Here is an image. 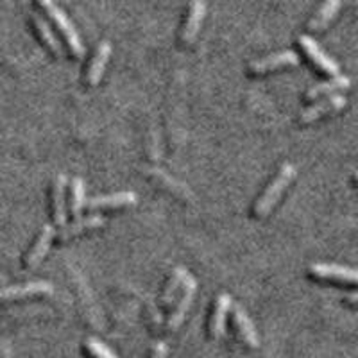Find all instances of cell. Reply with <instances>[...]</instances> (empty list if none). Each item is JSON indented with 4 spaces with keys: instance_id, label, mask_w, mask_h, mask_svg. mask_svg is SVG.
I'll list each match as a JSON object with an SVG mask.
<instances>
[{
    "instance_id": "obj_15",
    "label": "cell",
    "mask_w": 358,
    "mask_h": 358,
    "mask_svg": "<svg viewBox=\"0 0 358 358\" xmlns=\"http://www.w3.org/2000/svg\"><path fill=\"white\" fill-rule=\"evenodd\" d=\"M233 322H235L236 330H238V334H241L242 341H244L249 348H252V350L258 348L260 342H258L257 328H255V324H252L248 312H245L241 305H233Z\"/></svg>"
},
{
    "instance_id": "obj_25",
    "label": "cell",
    "mask_w": 358,
    "mask_h": 358,
    "mask_svg": "<svg viewBox=\"0 0 358 358\" xmlns=\"http://www.w3.org/2000/svg\"><path fill=\"white\" fill-rule=\"evenodd\" d=\"M353 178H355V181H357V183H358V171L353 172Z\"/></svg>"
},
{
    "instance_id": "obj_6",
    "label": "cell",
    "mask_w": 358,
    "mask_h": 358,
    "mask_svg": "<svg viewBox=\"0 0 358 358\" xmlns=\"http://www.w3.org/2000/svg\"><path fill=\"white\" fill-rule=\"evenodd\" d=\"M54 287L49 281H27L22 285H11L0 289V303L18 301V299H27L33 296H47L52 294Z\"/></svg>"
},
{
    "instance_id": "obj_20",
    "label": "cell",
    "mask_w": 358,
    "mask_h": 358,
    "mask_svg": "<svg viewBox=\"0 0 358 358\" xmlns=\"http://www.w3.org/2000/svg\"><path fill=\"white\" fill-rule=\"evenodd\" d=\"M187 276H188V273L183 265H179V267H176L174 271H172L171 278H169V281H167V285H165V289H163V292H162V299H159L162 306H165V308H167V306L172 305V301L176 299V294H178V290L183 287Z\"/></svg>"
},
{
    "instance_id": "obj_21",
    "label": "cell",
    "mask_w": 358,
    "mask_h": 358,
    "mask_svg": "<svg viewBox=\"0 0 358 358\" xmlns=\"http://www.w3.org/2000/svg\"><path fill=\"white\" fill-rule=\"evenodd\" d=\"M85 206H86L85 179L73 178L72 183H70V213H72L73 217H79Z\"/></svg>"
},
{
    "instance_id": "obj_14",
    "label": "cell",
    "mask_w": 358,
    "mask_h": 358,
    "mask_svg": "<svg viewBox=\"0 0 358 358\" xmlns=\"http://www.w3.org/2000/svg\"><path fill=\"white\" fill-rule=\"evenodd\" d=\"M104 224H106V219H104L102 215H90V217H83V219L76 217L73 222H66L65 226H63L62 231H59V238H62V241H70V238L81 235V233L85 231H92V229L102 228Z\"/></svg>"
},
{
    "instance_id": "obj_11",
    "label": "cell",
    "mask_w": 358,
    "mask_h": 358,
    "mask_svg": "<svg viewBox=\"0 0 358 358\" xmlns=\"http://www.w3.org/2000/svg\"><path fill=\"white\" fill-rule=\"evenodd\" d=\"M111 43L110 41H101L95 50L94 57L90 59L88 69H86V85L88 86H97L101 83L102 76H104V70H106L108 62L111 57Z\"/></svg>"
},
{
    "instance_id": "obj_19",
    "label": "cell",
    "mask_w": 358,
    "mask_h": 358,
    "mask_svg": "<svg viewBox=\"0 0 358 358\" xmlns=\"http://www.w3.org/2000/svg\"><path fill=\"white\" fill-rule=\"evenodd\" d=\"M350 85H351V79L338 73V76L331 78L330 81L319 83V85L312 86V88L306 92L305 97L308 99V101H313V99H319L322 97V95H334V94H338V92H342V90L350 88Z\"/></svg>"
},
{
    "instance_id": "obj_22",
    "label": "cell",
    "mask_w": 358,
    "mask_h": 358,
    "mask_svg": "<svg viewBox=\"0 0 358 358\" xmlns=\"http://www.w3.org/2000/svg\"><path fill=\"white\" fill-rule=\"evenodd\" d=\"M85 350L88 351L94 358H118L117 355L106 346V344H102L99 338H94V337L88 338V341L85 342Z\"/></svg>"
},
{
    "instance_id": "obj_24",
    "label": "cell",
    "mask_w": 358,
    "mask_h": 358,
    "mask_svg": "<svg viewBox=\"0 0 358 358\" xmlns=\"http://www.w3.org/2000/svg\"><path fill=\"white\" fill-rule=\"evenodd\" d=\"M346 303H350V305H358V290L357 292H351L346 296Z\"/></svg>"
},
{
    "instance_id": "obj_4",
    "label": "cell",
    "mask_w": 358,
    "mask_h": 358,
    "mask_svg": "<svg viewBox=\"0 0 358 358\" xmlns=\"http://www.w3.org/2000/svg\"><path fill=\"white\" fill-rule=\"evenodd\" d=\"M296 65H299V56L294 50H281V52H274L271 56L260 57V59L249 63V72L252 76H264V73L274 72V70Z\"/></svg>"
},
{
    "instance_id": "obj_7",
    "label": "cell",
    "mask_w": 358,
    "mask_h": 358,
    "mask_svg": "<svg viewBox=\"0 0 358 358\" xmlns=\"http://www.w3.org/2000/svg\"><path fill=\"white\" fill-rule=\"evenodd\" d=\"M348 104V99L341 94H334V95H328L324 101H319L315 102L313 106L306 108L301 115H299V122L301 124H312L319 118L326 117V115L335 113V111H341L342 108Z\"/></svg>"
},
{
    "instance_id": "obj_2",
    "label": "cell",
    "mask_w": 358,
    "mask_h": 358,
    "mask_svg": "<svg viewBox=\"0 0 358 358\" xmlns=\"http://www.w3.org/2000/svg\"><path fill=\"white\" fill-rule=\"evenodd\" d=\"M38 4H40V8L43 9L45 13H47V17L56 24L57 31L63 34L66 45H69L70 52H72V56L76 57V59L85 57V52H86L85 43H83L81 36H79L78 29L73 27L70 18L65 15V11H63V9L59 8L54 0H38Z\"/></svg>"
},
{
    "instance_id": "obj_1",
    "label": "cell",
    "mask_w": 358,
    "mask_h": 358,
    "mask_svg": "<svg viewBox=\"0 0 358 358\" xmlns=\"http://www.w3.org/2000/svg\"><path fill=\"white\" fill-rule=\"evenodd\" d=\"M296 178V165L292 163H283L276 176L273 178V181L268 183V187L265 188L264 194L258 197V201L255 203L252 208V215L257 219H264L268 213L273 212V208L280 203L281 196L285 194L287 188L290 187V183Z\"/></svg>"
},
{
    "instance_id": "obj_18",
    "label": "cell",
    "mask_w": 358,
    "mask_h": 358,
    "mask_svg": "<svg viewBox=\"0 0 358 358\" xmlns=\"http://www.w3.org/2000/svg\"><path fill=\"white\" fill-rule=\"evenodd\" d=\"M341 6H342V0H324L321 8H319V11L315 13L312 20H310L308 24L310 31L317 33V31H322V29L328 27L330 22L337 17Z\"/></svg>"
},
{
    "instance_id": "obj_8",
    "label": "cell",
    "mask_w": 358,
    "mask_h": 358,
    "mask_svg": "<svg viewBox=\"0 0 358 358\" xmlns=\"http://www.w3.org/2000/svg\"><path fill=\"white\" fill-rule=\"evenodd\" d=\"M310 274L319 280H337L342 283H358V268L338 264H312Z\"/></svg>"
},
{
    "instance_id": "obj_3",
    "label": "cell",
    "mask_w": 358,
    "mask_h": 358,
    "mask_svg": "<svg viewBox=\"0 0 358 358\" xmlns=\"http://www.w3.org/2000/svg\"><path fill=\"white\" fill-rule=\"evenodd\" d=\"M297 41H299V47L305 50L306 56L310 57V62L317 66L319 70H322V72L331 76V78H335V76L341 73V66H338V63L335 62L334 57L328 56V54L324 52V49H322L321 45L313 40L312 36H308V34H301V36L297 38Z\"/></svg>"
},
{
    "instance_id": "obj_17",
    "label": "cell",
    "mask_w": 358,
    "mask_h": 358,
    "mask_svg": "<svg viewBox=\"0 0 358 358\" xmlns=\"http://www.w3.org/2000/svg\"><path fill=\"white\" fill-rule=\"evenodd\" d=\"M65 190H66V176H56L52 185V219L57 226L66 224V203H65Z\"/></svg>"
},
{
    "instance_id": "obj_5",
    "label": "cell",
    "mask_w": 358,
    "mask_h": 358,
    "mask_svg": "<svg viewBox=\"0 0 358 358\" xmlns=\"http://www.w3.org/2000/svg\"><path fill=\"white\" fill-rule=\"evenodd\" d=\"M196 292H197V280L192 276V274H188L187 280H185L183 283V294H181V297L178 299V303H176L174 310H172L171 313V317H169V322H167L169 331L178 330L179 326L183 324L188 310H190L192 306V301H194V297H196Z\"/></svg>"
},
{
    "instance_id": "obj_16",
    "label": "cell",
    "mask_w": 358,
    "mask_h": 358,
    "mask_svg": "<svg viewBox=\"0 0 358 358\" xmlns=\"http://www.w3.org/2000/svg\"><path fill=\"white\" fill-rule=\"evenodd\" d=\"M31 22H33L34 31H36V34H38V38L41 40V43L47 47V50H49L54 57H63L62 41L57 40L56 34H54L52 29H50V25L47 24V20L34 13V15H31Z\"/></svg>"
},
{
    "instance_id": "obj_10",
    "label": "cell",
    "mask_w": 358,
    "mask_h": 358,
    "mask_svg": "<svg viewBox=\"0 0 358 358\" xmlns=\"http://www.w3.org/2000/svg\"><path fill=\"white\" fill-rule=\"evenodd\" d=\"M204 17H206V2L204 0H192L187 22L183 25V31H181V43L192 45L196 41Z\"/></svg>"
},
{
    "instance_id": "obj_26",
    "label": "cell",
    "mask_w": 358,
    "mask_h": 358,
    "mask_svg": "<svg viewBox=\"0 0 358 358\" xmlns=\"http://www.w3.org/2000/svg\"><path fill=\"white\" fill-rule=\"evenodd\" d=\"M62 2H70V0H62Z\"/></svg>"
},
{
    "instance_id": "obj_23",
    "label": "cell",
    "mask_w": 358,
    "mask_h": 358,
    "mask_svg": "<svg viewBox=\"0 0 358 358\" xmlns=\"http://www.w3.org/2000/svg\"><path fill=\"white\" fill-rule=\"evenodd\" d=\"M169 355V346L165 344V342H158L155 346V350H152L151 353V358H167Z\"/></svg>"
},
{
    "instance_id": "obj_9",
    "label": "cell",
    "mask_w": 358,
    "mask_h": 358,
    "mask_svg": "<svg viewBox=\"0 0 358 358\" xmlns=\"http://www.w3.org/2000/svg\"><path fill=\"white\" fill-rule=\"evenodd\" d=\"M54 235H56V231H54V226H50V224H45L43 228H41L40 235L36 236V241H34L33 248L29 249L27 255L24 257V267L25 268H33L43 262V258L47 257V252H49L50 244H52Z\"/></svg>"
},
{
    "instance_id": "obj_12",
    "label": "cell",
    "mask_w": 358,
    "mask_h": 358,
    "mask_svg": "<svg viewBox=\"0 0 358 358\" xmlns=\"http://www.w3.org/2000/svg\"><path fill=\"white\" fill-rule=\"evenodd\" d=\"M233 301L231 296L228 292H220L215 299V305H213L212 317H210V335L212 338H220L224 334V328H226V317H228L229 310H231Z\"/></svg>"
},
{
    "instance_id": "obj_13",
    "label": "cell",
    "mask_w": 358,
    "mask_h": 358,
    "mask_svg": "<svg viewBox=\"0 0 358 358\" xmlns=\"http://www.w3.org/2000/svg\"><path fill=\"white\" fill-rule=\"evenodd\" d=\"M136 194L134 192H115L106 196H97L94 199L86 201V206L90 210H108V208H124L133 206L136 203Z\"/></svg>"
}]
</instances>
